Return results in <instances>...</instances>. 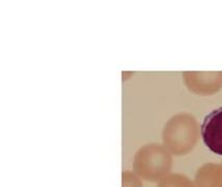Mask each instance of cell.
Segmentation results:
<instances>
[{"mask_svg":"<svg viewBox=\"0 0 222 187\" xmlns=\"http://www.w3.org/2000/svg\"><path fill=\"white\" fill-rule=\"evenodd\" d=\"M201 136L211 151L222 156V107L213 110L204 118Z\"/></svg>","mask_w":222,"mask_h":187,"instance_id":"obj_1","label":"cell"}]
</instances>
